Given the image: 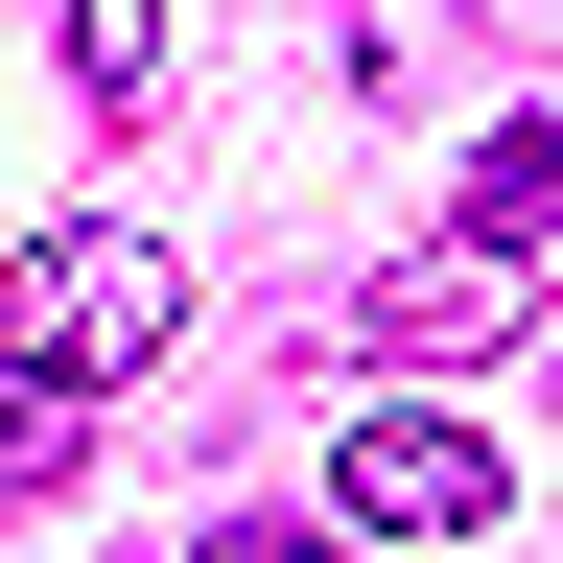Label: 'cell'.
Listing matches in <instances>:
<instances>
[{
  "instance_id": "6da1fadb",
  "label": "cell",
  "mask_w": 563,
  "mask_h": 563,
  "mask_svg": "<svg viewBox=\"0 0 563 563\" xmlns=\"http://www.w3.org/2000/svg\"><path fill=\"white\" fill-rule=\"evenodd\" d=\"M165 329H188V258H165V235H118V211L0 258V376H47V399H118Z\"/></svg>"
},
{
  "instance_id": "8992f818",
  "label": "cell",
  "mask_w": 563,
  "mask_h": 563,
  "mask_svg": "<svg viewBox=\"0 0 563 563\" xmlns=\"http://www.w3.org/2000/svg\"><path fill=\"white\" fill-rule=\"evenodd\" d=\"M47 470H70V399H47V376H0V493H47Z\"/></svg>"
},
{
  "instance_id": "5b68a950",
  "label": "cell",
  "mask_w": 563,
  "mask_h": 563,
  "mask_svg": "<svg viewBox=\"0 0 563 563\" xmlns=\"http://www.w3.org/2000/svg\"><path fill=\"white\" fill-rule=\"evenodd\" d=\"M470 235H563V95L470 141Z\"/></svg>"
},
{
  "instance_id": "7a4b0ae2",
  "label": "cell",
  "mask_w": 563,
  "mask_h": 563,
  "mask_svg": "<svg viewBox=\"0 0 563 563\" xmlns=\"http://www.w3.org/2000/svg\"><path fill=\"white\" fill-rule=\"evenodd\" d=\"M517 329H540V282H517V235H470V211H446L422 258H376V282H352V352H399V376L517 352Z\"/></svg>"
},
{
  "instance_id": "52a82bcc",
  "label": "cell",
  "mask_w": 563,
  "mask_h": 563,
  "mask_svg": "<svg viewBox=\"0 0 563 563\" xmlns=\"http://www.w3.org/2000/svg\"><path fill=\"white\" fill-rule=\"evenodd\" d=\"M211 563H352V517H282L258 493V517H211Z\"/></svg>"
},
{
  "instance_id": "3957f363",
  "label": "cell",
  "mask_w": 563,
  "mask_h": 563,
  "mask_svg": "<svg viewBox=\"0 0 563 563\" xmlns=\"http://www.w3.org/2000/svg\"><path fill=\"white\" fill-rule=\"evenodd\" d=\"M493 493H517V470H493V446H470L446 399H376V422L329 446V517H352V540H470Z\"/></svg>"
},
{
  "instance_id": "277c9868",
  "label": "cell",
  "mask_w": 563,
  "mask_h": 563,
  "mask_svg": "<svg viewBox=\"0 0 563 563\" xmlns=\"http://www.w3.org/2000/svg\"><path fill=\"white\" fill-rule=\"evenodd\" d=\"M47 47H70L95 118H165V0H47Z\"/></svg>"
}]
</instances>
